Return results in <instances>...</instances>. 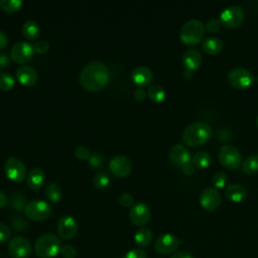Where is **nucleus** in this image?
Returning a JSON list of instances; mask_svg holds the SVG:
<instances>
[{
    "mask_svg": "<svg viewBox=\"0 0 258 258\" xmlns=\"http://www.w3.org/2000/svg\"><path fill=\"white\" fill-rule=\"evenodd\" d=\"M110 80L108 67L100 61L93 60L86 64L80 73L79 82L81 86L89 92H99L104 89Z\"/></svg>",
    "mask_w": 258,
    "mask_h": 258,
    "instance_id": "f257e3e1",
    "label": "nucleus"
},
{
    "mask_svg": "<svg viewBox=\"0 0 258 258\" xmlns=\"http://www.w3.org/2000/svg\"><path fill=\"white\" fill-rule=\"evenodd\" d=\"M212 136L211 126L203 121L188 124L182 131V142L187 146H200L206 143Z\"/></svg>",
    "mask_w": 258,
    "mask_h": 258,
    "instance_id": "f03ea898",
    "label": "nucleus"
},
{
    "mask_svg": "<svg viewBox=\"0 0 258 258\" xmlns=\"http://www.w3.org/2000/svg\"><path fill=\"white\" fill-rule=\"evenodd\" d=\"M61 241L53 233H44L40 235L34 244V250L39 258H54L60 253Z\"/></svg>",
    "mask_w": 258,
    "mask_h": 258,
    "instance_id": "7ed1b4c3",
    "label": "nucleus"
},
{
    "mask_svg": "<svg viewBox=\"0 0 258 258\" xmlns=\"http://www.w3.org/2000/svg\"><path fill=\"white\" fill-rule=\"evenodd\" d=\"M205 25L198 19H190L186 21L179 32V38L182 43L187 45L200 43L205 34Z\"/></svg>",
    "mask_w": 258,
    "mask_h": 258,
    "instance_id": "20e7f679",
    "label": "nucleus"
},
{
    "mask_svg": "<svg viewBox=\"0 0 258 258\" xmlns=\"http://www.w3.org/2000/svg\"><path fill=\"white\" fill-rule=\"evenodd\" d=\"M220 163L231 170L238 169L242 163V157L239 149L234 145H224L218 153Z\"/></svg>",
    "mask_w": 258,
    "mask_h": 258,
    "instance_id": "39448f33",
    "label": "nucleus"
},
{
    "mask_svg": "<svg viewBox=\"0 0 258 258\" xmlns=\"http://www.w3.org/2000/svg\"><path fill=\"white\" fill-rule=\"evenodd\" d=\"M24 214L32 221H44L51 216L52 210L46 202L41 200H33L27 203L24 209Z\"/></svg>",
    "mask_w": 258,
    "mask_h": 258,
    "instance_id": "423d86ee",
    "label": "nucleus"
},
{
    "mask_svg": "<svg viewBox=\"0 0 258 258\" xmlns=\"http://www.w3.org/2000/svg\"><path fill=\"white\" fill-rule=\"evenodd\" d=\"M3 170L8 179L14 182H21L26 178V167L22 160L17 157H8L3 166Z\"/></svg>",
    "mask_w": 258,
    "mask_h": 258,
    "instance_id": "0eeeda50",
    "label": "nucleus"
},
{
    "mask_svg": "<svg viewBox=\"0 0 258 258\" xmlns=\"http://www.w3.org/2000/svg\"><path fill=\"white\" fill-rule=\"evenodd\" d=\"M181 240L173 234L165 233L160 235L154 242V249L160 255H169L175 253Z\"/></svg>",
    "mask_w": 258,
    "mask_h": 258,
    "instance_id": "6e6552de",
    "label": "nucleus"
},
{
    "mask_svg": "<svg viewBox=\"0 0 258 258\" xmlns=\"http://www.w3.org/2000/svg\"><path fill=\"white\" fill-rule=\"evenodd\" d=\"M244 16V10L240 6L230 5L222 11L220 15V21L222 25L227 28H235L243 22Z\"/></svg>",
    "mask_w": 258,
    "mask_h": 258,
    "instance_id": "1a4fd4ad",
    "label": "nucleus"
},
{
    "mask_svg": "<svg viewBox=\"0 0 258 258\" xmlns=\"http://www.w3.org/2000/svg\"><path fill=\"white\" fill-rule=\"evenodd\" d=\"M228 81L235 89L244 90L252 85L254 82V77L247 69L236 68L229 72Z\"/></svg>",
    "mask_w": 258,
    "mask_h": 258,
    "instance_id": "9d476101",
    "label": "nucleus"
},
{
    "mask_svg": "<svg viewBox=\"0 0 258 258\" xmlns=\"http://www.w3.org/2000/svg\"><path fill=\"white\" fill-rule=\"evenodd\" d=\"M7 251L11 258H28L31 253V245L26 238L15 236L9 240Z\"/></svg>",
    "mask_w": 258,
    "mask_h": 258,
    "instance_id": "9b49d317",
    "label": "nucleus"
},
{
    "mask_svg": "<svg viewBox=\"0 0 258 258\" xmlns=\"http://www.w3.org/2000/svg\"><path fill=\"white\" fill-rule=\"evenodd\" d=\"M34 54L33 45L27 41L16 42L10 50V58L19 64L27 63Z\"/></svg>",
    "mask_w": 258,
    "mask_h": 258,
    "instance_id": "f8f14e48",
    "label": "nucleus"
},
{
    "mask_svg": "<svg viewBox=\"0 0 258 258\" xmlns=\"http://www.w3.org/2000/svg\"><path fill=\"white\" fill-rule=\"evenodd\" d=\"M151 218V212L149 207L144 203L134 204L129 212V219L134 226L143 227L147 225Z\"/></svg>",
    "mask_w": 258,
    "mask_h": 258,
    "instance_id": "ddd939ff",
    "label": "nucleus"
},
{
    "mask_svg": "<svg viewBox=\"0 0 258 258\" xmlns=\"http://www.w3.org/2000/svg\"><path fill=\"white\" fill-rule=\"evenodd\" d=\"M131 169L132 162L125 155H116L112 157L109 161L110 172L118 178H123L127 176L131 172Z\"/></svg>",
    "mask_w": 258,
    "mask_h": 258,
    "instance_id": "4468645a",
    "label": "nucleus"
},
{
    "mask_svg": "<svg viewBox=\"0 0 258 258\" xmlns=\"http://www.w3.org/2000/svg\"><path fill=\"white\" fill-rule=\"evenodd\" d=\"M78 222L77 220L71 215H63L59 218L56 230L58 237L63 240H70L75 237L78 232Z\"/></svg>",
    "mask_w": 258,
    "mask_h": 258,
    "instance_id": "2eb2a0df",
    "label": "nucleus"
},
{
    "mask_svg": "<svg viewBox=\"0 0 258 258\" xmlns=\"http://www.w3.org/2000/svg\"><path fill=\"white\" fill-rule=\"evenodd\" d=\"M222 202L221 195L215 187L205 188L200 196V205L206 211L214 212L218 210Z\"/></svg>",
    "mask_w": 258,
    "mask_h": 258,
    "instance_id": "dca6fc26",
    "label": "nucleus"
},
{
    "mask_svg": "<svg viewBox=\"0 0 258 258\" xmlns=\"http://www.w3.org/2000/svg\"><path fill=\"white\" fill-rule=\"evenodd\" d=\"M153 78L154 76L152 71L144 66L136 67L131 72V80L139 88L149 87L153 81Z\"/></svg>",
    "mask_w": 258,
    "mask_h": 258,
    "instance_id": "f3484780",
    "label": "nucleus"
},
{
    "mask_svg": "<svg viewBox=\"0 0 258 258\" xmlns=\"http://www.w3.org/2000/svg\"><path fill=\"white\" fill-rule=\"evenodd\" d=\"M16 79L21 85L25 87H32L37 83L38 75L32 67L23 64L16 70Z\"/></svg>",
    "mask_w": 258,
    "mask_h": 258,
    "instance_id": "a211bd4d",
    "label": "nucleus"
},
{
    "mask_svg": "<svg viewBox=\"0 0 258 258\" xmlns=\"http://www.w3.org/2000/svg\"><path fill=\"white\" fill-rule=\"evenodd\" d=\"M169 159L176 166H183L190 160L189 151L181 144H174L169 150Z\"/></svg>",
    "mask_w": 258,
    "mask_h": 258,
    "instance_id": "6ab92c4d",
    "label": "nucleus"
},
{
    "mask_svg": "<svg viewBox=\"0 0 258 258\" xmlns=\"http://www.w3.org/2000/svg\"><path fill=\"white\" fill-rule=\"evenodd\" d=\"M202 55L199 50L195 48H189L184 51L182 55V63L185 70L194 72L195 70L199 69L202 63Z\"/></svg>",
    "mask_w": 258,
    "mask_h": 258,
    "instance_id": "aec40b11",
    "label": "nucleus"
},
{
    "mask_svg": "<svg viewBox=\"0 0 258 258\" xmlns=\"http://www.w3.org/2000/svg\"><path fill=\"white\" fill-rule=\"evenodd\" d=\"M225 197L233 203H240L247 197V189L240 183H233L226 187Z\"/></svg>",
    "mask_w": 258,
    "mask_h": 258,
    "instance_id": "412c9836",
    "label": "nucleus"
},
{
    "mask_svg": "<svg viewBox=\"0 0 258 258\" xmlns=\"http://www.w3.org/2000/svg\"><path fill=\"white\" fill-rule=\"evenodd\" d=\"M45 181V174L42 171V169L36 167L29 170L27 176H26V182L30 189L36 190L39 189Z\"/></svg>",
    "mask_w": 258,
    "mask_h": 258,
    "instance_id": "4be33fe9",
    "label": "nucleus"
},
{
    "mask_svg": "<svg viewBox=\"0 0 258 258\" xmlns=\"http://www.w3.org/2000/svg\"><path fill=\"white\" fill-rule=\"evenodd\" d=\"M21 31L26 39L36 40L40 34V27L35 21L27 20L22 24Z\"/></svg>",
    "mask_w": 258,
    "mask_h": 258,
    "instance_id": "5701e85b",
    "label": "nucleus"
},
{
    "mask_svg": "<svg viewBox=\"0 0 258 258\" xmlns=\"http://www.w3.org/2000/svg\"><path fill=\"white\" fill-rule=\"evenodd\" d=\"M203 49L209 54H218L223 48V42L219 37L211 36L203 40Z\"/></svg>",
    "mask_w": 258,
    "mask_h": 258,
    "instance_id": "b1692460",
    "label": "nucleus"
},
{
    "mask_svg": "<svg viewBox=\"0 0 258 258\" xmlns=\"http://www.w3.org/2000/svg\"><path fill=\"white\" fill-rule=\"evenodd\" d=\"M134 241L140 248L147 247L152 241V232L148 228L142 227L134 234Z\"/></svg>",
    "mask_w": 258,
    "mask_h": 258,
    "instance_id": "393cba45",
    "label": "nucleus"
},
{
    "mask_svg": "<svg viewBox=\"0 0 258 258\" xmlns=\"http://www.w3.org/2000/svg\"><path fill=\"white\" fill-rule=\"evenodd\" d=\"M8 205L11 209H13L16 212H24V209L27 205L26 198L21 191H14L11 194L10 199L8 201Z\"/></svg>",
    "mask_w": 258,
    "mask_h": 258,
    "instance_id": "a878e982",
    "label": "nucleus"
},
{
    "mask_svg": "<svg viewBox=\"0 0 258 258\" xmlns=\"http://www.w3.org/2000/svg\"><path fill=\"white\" fill-rule=\"evenodd\" d=\"M191 164L197 169H205L211 164V155L207 151H198L191 158Z\"/></svg>",
    "mask_w": 258,
    "mask_h": 258,
    "instance_id": "bb28decb",
    "label": "nucleus"
},
{
    "mask_svg": "<svg viewBox=\"0 0 258 258\" xmlns=\"http://www.w3.org/2000/svg\"><path fill=\"white\" fill-rule=\"evenodd\" d=\"M147 96L148 98L154 102V103H160L162 102L165 97H166V93H165V90L163 87H161L160 85H157V84H154V85H150L148 88H147Z\"/></svg>",
    "mask_w": 258,
    "mask_h": 258,
    "instance_id": "cd10ccee",
    "label": "nucleus"
},
{
    "mask_svg": "<svg viewBox=\"0 0 258 258\" xmlns=\"http://www.w3.org/2000/svg\"><path fill=\"white\" fill-rule=\"evenodd\" d=\"M242 170L247 174L258 172V154H251L242 162Z\"/></svg>",
    "mask_w": 258,
    "mask_h": 258,
    "instance_id": "c85d7f7f",
    "label": "nucleus"
},
{
    "mask_svg": "<svg viewBox=\"0 0 258 258\" xmlns=\"http://www.w3.org/2000/svg\"><path fill=\"white\" fill-rule=\"evenodd\" d=\"M45 196L49 202L56 204L61 199V189L56 182H50L45 187Z\"/></svg>",
    "mask_w": 258,
    "mask_h": 258,
    "instance_id": "c756f323",
    "label": "nucleus"
},
{
    "mask_svg": "<svg viewBox=\"0 0 258 258\" xmlns=\"http://www.w3.org/2000/svg\"><path fill=\"white\" fill-rule=\"evenodd\" d=\"M9 223L15 232H25L29 227L27 221L18 215L10 217Z\"/></svg>",
    "mask_w": 258,
    "mask_h": 258,
    "instance_id": "7c9ffc66",
    "label": "nucleus"
},
{
    "mask_svg": "<svg viewBox=\"0 0 258 258\" xmlns=\"http://www.w3.org/2000/svg\"><path fill=\"white\" fill-rule=\"evenodd\" d=\"M22 1L20 0H0L1 10L7 13L17 12L22 7Z\"/></svg>",
    "mask_w": 258,
    "mask_h": 258,
    "instance_id": "2f4dec72",
    "label": "nucleus"
},
{
    "mask_svg": "<svg viewBox=\"0 0 258 258\" xmlns=\"http://www.w3.org/2000/svg\"><path fill=\"white\" fill-rule=\"evenodd\" d=\"M109 183H110V177L108 173L105 171H99L93 177V184L96 188H99V189L105 188L108 186Z\"/></svg>",
    "mask_w": 258,
    "mask_h": 258,
    "instance_id": "473e14b6",
    "label": "nucleus"
},
{
    "mask_svg": "<svg viewBox=\"0 0 258 258\" xmlns=\"http://www.w3.org/2000/svg\"><path fill=\"white\" fill-rule=\"evenodd\" d=\"M15 86L14 78L8 73L0 74V90L2 91H10Z\"/></svg>",
    "mask_w": 258,
    "mask_h": 258,
    "instance_id": "72a5a7b5",
    "label": "nucleus"
},
{
    "mask_svg": "<svg viewBox=\"0 0 258 258\" xmlns=\"http://www.w3.org/2000/svg\"><path fill=\"white\" fill-rule=\"evenodd\" d=\"M212 183L216 189L223 188L227 183V175L223 171L216 172L212 177Z\"/></svg>",
    "mask_w": 258,
    "mask_h": 258,
    "instance_id": "f704fd0d",
    "label": "nucleus"
},
{
    "mask_svg": "<svg viewBox=\"0 0 258 258\" xmlns=\"http://www.w3.org/2000/svg\"><path fill=\"white\" fill-rule=\"evenodd\" d=\"M104 161H105L104 156L101 153H99V152L92 153L90 158H89V164L93 168L101 167L104 164Z\"/></svg>",
    "mask_w": 258,
    "mask_h": 258,
    "instance_id": "c9c22d12",
    "label": "nucleus"
},
{
    "mask_svg": "<svg viewBox=\"0 0 258 258\" xmlns=\"http://www.w3.org/2000/svg\"><path fill=\"white\" fill-rule=\"evenodd\" d=\"M91 154L92 153L90 152L89 148L87 146H85V145H79L75 149V156L79 160H89Z\"/></svg>",
    "mask_w": 258,
    "mask_h": 258,
    "instance_id": "e433bc0d",
    "label": "nucleus"
},
{
    "mask_svg": "<svg viewBox=\"0 0 258 258\" xmlns=\"http://www.w3.org/2000/svg\"><path fill=\"white\" fill-rule=\"evenodd\" d=\"M62 258H76L78 255V250L76 249L75 246L68 244V245H63L60 249V253Z\"/></svg>",
    "mask_w": 258,
    "mask_h": 258,
    "instance_id": "4c0bfd02",
    "label": "nucleus"
},
{
    "mask_svg": "<svg viewBox=\"0 0 258 258\" xmlns=\"http://www.w3.org/2000/svg\"><path fill=\"white\" fill-rule=\"evenodd\" d=\"M119 204L125 208H131L134 205V198L130 192H123L119 197Z\"/></svg>",
    "mask_w": 258,
    "mask_h": 258,
    "instance_id": "58836bf2",
    "label": "nucleus"
},
{
    "mask_svg": "<svg viewBox=\"0 0 258 258\" xmlns=\"http://www.w3.org/2000/svg\"><path fill=\"white\" fill-rule=\"evenodd\" d=\"M11 230L7 225L0 222V244L5 243L10 240Z\"/></svg>",
    "mask_w": 258,
    "mask_h": 258,
    "instance_id": "ea45409f",
    "label": "nucleus"
},
{
    "mask_svg": "<svg viewBox=\"0 0 258 258\" xmlns=\"http://www.w3.org/2000/svg\"><path fill=\"white\" fill-rule=\"evenodd\" d=\"M33 48H34V51H36L39 54H42V53H45L48 51L49 43L45 39H40L34 43Z\"/></svg>",
    "mask_w": 258,
    "mask_h": 258,
    "instance_id": "a19ab883",
    "label": "nucleus"
},
{
    "mask_svg": "<svg viewBox=\"0 0 258 258\" xmlns=\"http://www.w3.org/2000/svg\"><path fill=\"white\" fill-rule=\"evenodd\" d=\"M123 258H147L146 253L140 248H134L125 253Z\"/></svg>",
    "mask_w": 258,
    "mask_h": 258,
    "instance_id": "79ce46f5",
    "label": "nucleus"
},
{
    "mask_svg": "<svg viewBox=\"0 0 258 258\" xmlns=\"http://www.w3.org/2000/svg\"><path fill=\"white\" fill-rule=\"evenodd\" d=\"M221 21L220 19H216V18H213V19H210L207 24H206V29L209 31V32H212V33H215L217 32L220 28H221Z\"/></svg>",
    "mask_w": 258,
    "mask_h": 258,
    "instance_id": "37998d69",
    "label": "nucleus"
},
{
    "mask_svg": "<svg viewBox=\"0 0 258 258\" xmlns=\"http://www.w3.org/2000/svg\"><path fill=\"white\" fill-rule=\"evenodd\" d=\"M133 95H134V98H135L137 101L141 102V101H143V100L146 98L147 93H146V91L144 90V88H139V87H137V88L134 90Z\"/></svg>",
    "mask_w": 258,
    "mask_h": 258,
    "instance_id": "c03bdc74",
    "label": "nucleus"
},
{
    "mask_svg": "<svg viewBox=\"0 0 258 258\" xmlns=\"http://www.w3.org/2000/svg\"><path fill=\"white\" fill-rule=\"evenodd\" d=\"M9 62H10V57L8 56V54L5 52H1L0 53V69L8 67Z\"/></svg>",
    "mask_w": 258,
    "mask_h": 258,
    "instance_id": "a18cd8bd",
    "label": "nucleus"
},
{
    "mask_svg": "<svg viewBox=\"0 0 258 258\" xmlns=\"http://www.w3.org/2000/svg\"><path fill=\"white\" fill-rule=\"evenodd\" d=\"M170 258H194L188 252L185 251H178L171 255Z\"/></svg>",
    "mask_w": 258,
    "mask_h": 258,
    "instance_id": "49530a36",
    "label": "nucleus"
},
{
    "mask_svg": "<svg viewBox=\"0 0 258 258\" xmlns=\"http://www.w3.org/2000/svg\"><path fill=\"white\" fill-rule=\"evenodd\" d=\"M195 167H194V165L191 164V163H186V164H184L183 166H182V172L185 174V175H191L192 173H194V169Z\"/></svg>",
    "mask_w": 258,
    "mask_h": 258,
    "instance_id": "de8ad7c7",
    "label": "nucleus"
},
{
    "mask_svg": "<svg viewBox=\"0 0 258 258\" xmlns=\"http://www.w3.org/2000/svg\"><path fill=\"white\" fill-rule=\"evenodd\" d=\"M7 42H8L7 35L2 30H0V49L4 48L7 45Z\"/></svg>",
    "mask_w": 258,
    "mask_h": 258,
    "instance_id": "09e8293b",
    "label": "nucleus"
},
{
    "mask_svg": "<svg viewBox=\"0 0 258 258\" xmlns=\"http://www.w3.org/2000/svg\"><path fill=\"white\" fill-rule=\"evenodd\" d=\"M7 197H6V195L4 194V191H2L1 189H0V209H2V208H4V206L7 204Z\"/></svg>",
    "mask_w": 258,
    "mask_h": 258,
    "instance_id": "8fccbe9b",
    "label": "nucleus"
},
{
    "mask_svg": "<svg viewBox=\"0 0 258 258\" xmlns=\"http://www.w3.org/2000/svg\"><path fill=\"white\" fill-rule=\"evenodd\" d=\"M183 77L187 80H189L191 77H192V72L191 71H188V70H184L183 72Z\"/></svg>",
    "mask_w": 258,
    "mask_h": 258,
    "instance_id": "3c124183",
    "label": "nucleus"
},
{
    "mask_svg": "<svg viewBox=\"0 0 258 258\" xmlns=\"http://www.w3.org/2000/svg\"><path fill=\"white\" fill-rule=\"evenodd\" d=\"M256 125H257V127H258V116H257V119H256Z\"/></svg>",
    "mask_w": 258,
    "mask_h": 258,
    "instance_id": "603ef678",
    "label": "nucleus"
}]
</instances>
